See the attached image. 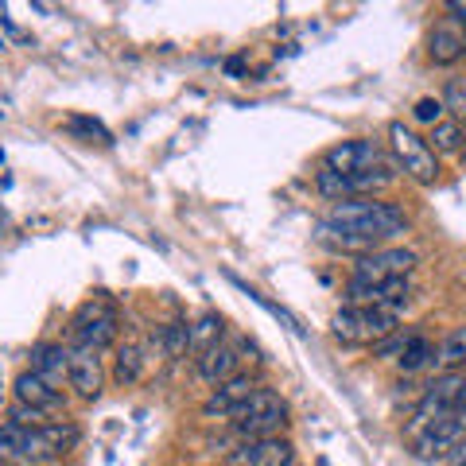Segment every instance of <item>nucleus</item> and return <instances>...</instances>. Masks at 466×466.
Here are the masks:
<instances>
[{
	"label": "nucleus",
	"mask_w": 466,
	"mask_h": 466,
	"mask_svg": "<svg viewBox=\"0 0 466 466\" xmlns=\"http://www.w3.org/2000/svg\"><path fill=\"white\" fill-rule=\"evenodd\" d=\"M78 443L75 424H43V428H20L5 424L0 428V459L16 466H47L63 459Z\"/></svg>",
	"instance_id": "obj_1"
},
{
	"label": "nucleus",
	"mask_w": 466,
	"mask_h": 466,
	"mask_svg": "<svg viewBox=\"0 0 466 466\" xmlns=\"http://www.w3.org/2000/svg\"><path fill=\"white\" fill-rule=\"evenodd\" d=\"M323 222L339 226V229H354V233H366L373 241H392L408 229V218L400 207H392L385 198H346V202H330V210Z\"/></svg>",
	"instance_id": "obj_2"
},
{
	"label": "nucleus",
	"mask_w": 466,
	"mask_h": 466,
	"mask_svg": "<svg viewBox=\"0 0 466 466\" xmlns=\"http://www.w3.org/2000/svg\"><path fill=\"white\" fill-rule=\"evenodd\" d=\"M400 327V311L392 308H346L330 319V330L339 342L350 346H381L385 339H392Z\"/></svg>",
	"instance_id": "obj_3"
},
{
	"label": "nucleus",
	"mask_w": 466,
	"mask_h": 466,
	"mask_svg": "<svg viewBox=\"0 0 466 466\" xmlns=\"http://www.w3.org/2000/svg\"><path fill=\"white\" fill-rule=\"evenodd\" d=\"M229 420H233V431H238L245 443L249 440H280V431L288 428V404H284L280 392L257 389Z\"/></svg>",
	"instance_id": "obj_4"
},
{
	"label": "nucleus",
	"mask_w": 466,
	"mask_h": 466,
	"mask_svg": "<svg viewBox=\"0 0 466 466\" xmlns=\"http://www.w3.org/2000/svg\"><path fill=\"white\" fill-rule=\"evenodd\" d=\"M397 164H385V167H370V171H350V175H339V171H323L319 167L315 175V187L319 195H327L330 202H346V198H377V191L397 179Z\"/></svg>",
	"instance_id": "obj_5"
},
{
	"label": "nucleus",
	"mask_w": 466,
	"mask_h": 466,
	"mask_svg": "<svg viewBox=\"0 0 466 466\" xmlns=\"http://www.w3.org/2000/svg\"><path fill=\"white\" fill-rule=\"evenodd\" d=\"M389 144H392V159H397V167L408 175V179L431 187L440 179V156L428 148L424 137H416L412 128L404 121H392L389 125Z\"/></svg>",
	"instance_id": "obj_6"
},
{
	"label": "nucleus",
	"mask_w": 466,
	"mask_h": 466,
	"mask_svg": "<svg viewBox=\"0 0 466 466\" xmlns=\"http://www.w3.org/2000/svg\"><path fill=\"white\" fill-rule=\"evenodd\" d=\"M459 392H462V370H459V373H440V377H435V381L428 385V392L420 397L412 420H408L404 440L412 443L416 435H424L440 416L455 412V408H459Z\"/></svg>",
	"instance_id": "obj_7"
},
{
	"label": "nucleus",
	"mask_w": 466,
	"mask_h": 466,
	"mask_svg": "<svg viewBox=\"0 0 466 466\" xmlns=\"http://www.w3.org/2000/svg\"><path fill=\"white\" fill-rule=\"evenodd\" d=\"M116 330H121V319H116V308L109 299H86L82 308L70 319V339L78 346H94V350H109L116 342Z\"/></svg>",
	"instance_id": "obj_8"
},
{
	"label": "nucleus",
	"mask_w": 466,
	"mask_h": 466,
	"mask_svg": "<svg viewBox=\"0 0 466 466\" xmlns=\"http://www.w3.org/2000/svg\"><path fill=\"white\" fill-rule=\"evenodd\" d=\"M416 253L412 249H400V245H385V249H373L366 257L354 260V272L350 280H361V284H381V280H408V272L416 268Z\"/></svg>",
	"instance_id": "obj_9"
},
{
	"label": "nucleus",
	"mask_w": 466,
	"mask_h": 466,
	"mask_svg": "<svg viewBox=\"0 0 466 466\" xmlns=\"http://www.w3.org/2000/svg\"><path fill=\"white\" fill-rule=\"evenodd\" d=\"M462 435H466V408H455V412H447L440 416L435 424L424 431V435H416L412 440V455L420 462H431V459H443L462 443Z\"/></svg>",
	"instance_id": "obj_10"
},
{
	"label": "nucleus",
	"mask_w": 466,
	"mask_h": 466,
	"mask_svg": "<svg viewBox=\"0 0 466 466\" xmlns=\"http://www.w3.org/2000/svg\"><path fill=\"white\" fill-rule=\"evenodd\" d=\"M385 164H397V159H389L381 144L366 140V137L342 140V144H334V148L323 152V171H339V175L370 171V167H385Z\"/></svg>",
	"instance_id": "obj_11"
},
{
	"label": "nucleus",
	"mask_w": 466,
	"mask_h": 466,
	"mask_svg": "<svg viewBox=\"0 0 466 466\" xmlns=\"http://www.w3.org/2000/svg\"><path fill=\"white\" fill-rule=\"evenodd\" d=\"M408 299H412V284L408 280H381V284L350 280L346 284V303L350 308H392V311H400Z\"/></svg>",
	"instance_id": "obj_12"
},
{
	"label": "nucleus",
	"mask_w": 466,
	"mask_h": 466,
	"mask_svg": "<svg viewBox=\"0 0 466 466\" xmlns=\"http://www.w3.org/2000/svg\"><path fill=\"white\" fill-rule=\"evenodd\" d=\"M101 385H106V370H101V350L94 346H70V389L78 397L94 400L101 397Z\"/></svg>",
	"instance_id": "obj_13"
},
{
	"label": "nucleus",
	"mask_w": 466,
	"mask_h": 466,
	"mask_svg": "<svg viewBox=\"0 0 466 466\" xmlns=\"http://www.w3.org/2000/svg\"><path fill=\"white\" fill-rule=\"evenodd\" d=\"M257 389H260V385L253 381L249 373H238V377H229V381L214 385V392H210L207 400H202V416H226V420H229V416L238 412V408H241L245 400L253 397Z\"/></svg>",
	"instance_id": "obj_14"
},
{
	"label": "nucleus",
	"mask_w": 466,
	"mask_h": 466,
	"mask_svg": "<svg viewBox=\"0 0 466 466\" xmlns=\"http://www.w3.org/2000/svg\"><path fill=\"white\" fill-rule=\"evenodd\" d=\"M229 466H296L288 440H249L229 455Z\"/></svg>",
	"instance_id": "obj_15"
},
{
	"label": "nucleus",
	"mask_w": 466,
	"mask_h": 466,
	"mask_svg": "<svg viewBox=\"0 0 466 466\" xmlns=\"http://www.w3.org/2000/svg\"><path fill=\"white\" fill-rule=\"evenodd\" d=\"M428 58L435 66H451L466 58V27L459 20H440L428 35Z\"/></svg>",
	"instance_id": "obj_16"
},
{
	"label": "nucleus",
	"mask_w": 466,
	"mask_h": 466,
	"mask_svg": "<svg viewBox=\"0 0 466 466\" xmlns=\"http://www.w3.org/2000/svg\"><path fill=\"white\" fill-rule=\"evenodd\" d=\"M16 400H20V404H32V408H39L43 416H47V412H58V408H66L63 389L47 385V381H43V377H39L35 370H24V373L16 377Z\"/></svg>",
	"instance_id": "obj_17"
},
{
	"label": "nucleus",
	"mask_w": 466,
	"mask_h": 466,
	"mask_svg": "<svg viewBox=\"0 0 466 466\" xmlns=\"http://www.w3.org/2000/svg\"><path fill=\"white\" fill-rule=\"evenodd\" d=\"M32 370L43 377L47 385L63 389V381H70V350L58 342H39L32 350Z\"/></svg>",
	"instance_id": "obj_18"
},
{
	"label": "nucleus",
	"mask_w": 466,
	"mask_h": 466,
	"mask_svg": "<svg viewBox=\"0 0 466 466\" xmlns=\"http://www.w3.org/2000/svg\"><path fill=\"white\" fill-rule=\"evenodd\" d=\"M198 361V377H202V381H207V385H222V381H229V377H238L241 370V358H238V350H233V346H214L210 350V354H202V358H195Z\"/></svg>",
	"instance_id": "obj_19"
},
{
	"label": "nucleus",
	"mask_w": 466,
	"mask_h": 466,
	"mask_svg": "<svg viewBox=\"0 0 466 466\" xmlns=\"http://www.w3.org/2000/svg\"><path fill=\"white\" fill-rule=\"evenodd\" d=\"M431 370L435 373H459V370H466V327H455L451 334H443V342L435 346Z\"/></svg>",
	"instance_id": "obj_20"
},
{
	"label": "nucleus",
	"mask_w": 466,
	"mask_h": 466,
	"mask_svg": "<svg viewBox=\"0 0 466 466\" xmlns=\"http://www.w3.org/2000/svg\"><path fill=\"white\" fill-rule=\"evenodd\" d=\"M222 334H226V323H222V315H198L195 323H191V354L202 358V354H210L214 346H222Z\"/></svg>",
	"instance_id": "obj_21"
},
{
	"label": "nucleus",
	"mask_w": 466,
	"mask_h": 466,
	"mask_svg": "<svg viewBox=\"0 0 466 466\" xmlns=\"http://www.w3.org/2000/svg\"><path fill=\"white\" fill-rule=\"evenodd\" d=\"M431 358H435V346L424 339V334H412L408 339V346L400 350V358H397V366H400V373H416V370H424V366H431Z\"/></svg>",
	"instance_id": "obj_22"
},
{
	"label": "nucleus",
	"mask_w": 466,
	"mask_h": 466,
	"mask_svg": "<svg viewBox=\"0 0 466 466\" xmlns=\"http://www.w3.org/2000/svg\"><path fill=\"white\" fill-rule=\"evenodd\" d=\"M462 125L459 121H451V116H443L440 125L431 128V137H428V148L431 152H462Z\"/></svg>",
	"instance_id": "obj_23"
},
{
	"label": "nucleus",
	"mask_w": 466,
	"mask_h": 466,
	"mask_svg": "<svg viewBox=\"0 0 466 466\" xmlns=\"http://www.w3.org/2000/svg\"><path fill=\"white\" fill-rule=\"evenodd\" d=\"M144 370V354H140V346L137 342H125L121 350H116V385H133L137 377Z\"/></svg>",
	"instance_id": "obj_24"
},
{
	"label": "nucleus",
	"mask_w": 466,
	"mask_h": 466,
	"mask_svg": "<svg viewBox=\"0 0 466 466\" xmlns=\"http://www.w3.org/2000/svg\"><path fill=\"white\" fill-rule=\"evenodd\" d=\"M443 109H451V121H459L466 125V82H447V90H443Z\"/></svg>",
	"instance_id": "obj_25"
},
{
	"label": "nucleus",
	"mask_w": 466,
	"mask_h": 466,
	"mask_svg": "<svg viewBox=\"0 0 466 466\" xmlns=\"http://www.w3.org/2000/svg\"><path fill=\"white\" fill-rule=\"evenodd\" d=\"M412 116H416L420 125H431V128H435V125H440L443 116H447V109H443V101H440V97H420V101H416V109H412Z\"/></svg>",
	"instance_id": "obj_26"
},
{
	"label": "nucleus",
	"mask_w": 466,
	"mask_h": 466,
	"mask_svg": "<svg viewBox=\"0 0 466 466\" xmlns=\"http://www.w3.org/2000/svg\"><path fill=\"white\" fill-rule=\"evenodd\" d=\"M8 424H20V428H43L47 424V416L39 412V408H32V404H12L8 408Z\"/></svg>",
	"instance_id": "obj_27"
},
{
	"label": "nucleus",
	"mask_w": 466,
	"mask_h": 466,
	"mask_svg": "<svg viewBox=\"0 0 466 466\" xmlns=\"http://www.w3.org/2000/svg\"><path fill=\"white\" fill-rule=\"evenodd\" d=\"M447 466H466V435H462V443L447 455Z\"/></svg>",
	"instance_id": "obj_28"
},
{
	"label": "nucleus",
	"mask_w": 466,
	"mask_h": 466,
	"mask_svg": "<svg viewBox=\"0 0 466 466\" xmlns=\"http://www.w3.org/2000/svg\"><path fill=\"white\" fill-rule=\"evenodd\" d=\"M447 12H451V20H459V24L466 27V5H459V0H451Z\"/></svg>",
	"instance_id": "obj_29"
},
{
	"label": "nucleus",
	"mask_w": 466,
	"mask_h": 466,
	"mask_svg": "<svg viewBox=\"0 0 466 466\" xmlns=\"http://www.w3.org/2000/svg\"><path fill=\"white\" fill-rule=\"evenodd\" d=\"M459 408H466V370H462V392H459Z\"/></svg>",
	"instance_id": "obj_30"
},
{
	"label": "nucleus",
	"mask_w": 466,
	"mask_h": 466,
	"mask_svg": "<svg viewBox=\"0 0 466 466\" xmlns=\"http://www.w3.org/2000/svg\"><path fill=\"white\" fill-rule=\"evenodd\" d=\"M0 466H16V462H5V459H0Z\"/></svg>",
	"instance_id": "obj_31"
},
{
	"label": "nucleus",
	"mask_w": 466,
	"mask_h": 466,
	"mask_svg": "<svg viewBox=\"0 0 466 466\" xmlns=\"http://www.w3.org/2000/svg\"><path fill=\"white\" fill-rule=\"evenodd\" d=\"M462 156H466V144H462Z\"/></svg>",
	"instance_id": "obj_32"
}]
</instances>
